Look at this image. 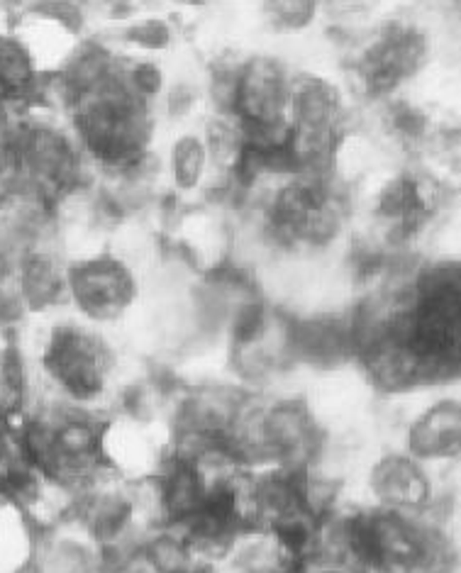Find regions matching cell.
Here are the masks:
<instances>
[{
    "mask_svg": "<svg viewBox=\"0 0 461 573\" xmlns=\"http://www.w3.org/2000/svg\"><path fill=\"white\" fill-rule=\"evenodd\" d=\"M185 573H195V571H185Z\"/></svg>",
    "mask_w": 461,
    "mask_h": 573,
    "instance_id": "8",
    "label": "cell"
},
{
    "mask_svg": "<svg viewBox=\"0 0 461 573\" xmlns=\"http://www.w3.org/2000/svg\"><path fill=\"white\" fill-rule=\"evenodd\" d=\"M264 10L278 29H300L315 18L317 0H264Z\"/></svg>",
    "mask_w": 461,
    "mask_h": 573,
    "instance_id": "7",
    "label": "cell"
},
{
    "mask_svg": "<svg viewBox=\"0 0 461 573\" xmlns=\"http://www.w3.org/2000/svg\"><path fill=\"white\" fill-rule=\"evenodd\" d=\"M167 168L171 184L178 191L193 193L195 188H201L210 171V159H208L203 135L185 132L181 137H176L169 147Z\"/></svg>",
    "mask_w": 461,
    "mask_h": 573,
    "instance_id": "6",
    "label": "cell"
},
{
    "mask_svg": "<svg viewBox=\"0 0 461 573\" xmlns=\"http://www.w3.org/2000/svg\"><path fill=\"white\" fill-rule=\"evenodd\" d=\"M407 446L416 462L454 459L461 446V413L457 400H444L410 427Z\"/></svg>",
    "mask_w": 461,
    "mask_h": 573,
    "instance_id": "4",
    "label": "cell"
},
{
    "mask_svg": "<svg viewBox=\"0 0 461 573\" xmlns=\"http://www.w3.org/2000/svg\"><path fill=\"white\" fill-rule=\"evenodd\" d=\"M135 276L111 254L66 266V296L91 323H112L135 300Z\"/></svg>",
    "mask_w": 461,
    "mask_h": 573,
    "instance_id": "2",
    "label": "cell"
},
{
    "mask_svg": "<svg viewBox=\"0 0 461 573\" xmlns=\"http://www.w3.org/2000/svg\"><path fill=\"white\" fill-rule=\"evenodd\" d=\"M374 488L386 510L410 512L427 498V479L413 456H388L374 473Z\"/></svg>",
    "mask_w": 461,
    "mask_h": 573,
    "instance_id": "5",
    "label": "cell"
},
{
    "mask_svg": "<svg viewBox=\"0 0 461 573\" xmlns=\"http://www.w3.org/2000/svg\"><path fill=\"white\" fill-rule=\"evenodd\" d=\"M427 59V39L410 25H388L364 45L359 78L374 95H388L410 81Z\"/></svg>",
    "mask_w": 461,
    "mask_h": 573,
    "instance_id": "3",
    "label": "cell"
},
{
    "mask_svg": "<svg viewBox=\"0 0 461 573\" xmlns=\"http://www.w3.org/2000/svg\"><path fill=\"white\" fill-rule=\"evenodd\" d=\"M42 371L71 403H91L105 393L112 373V352L101 334L76 323L54 324L39 352Z\"/></svg>",
    "mask_w": 461,
    "mask_h": 573,
    "instance_id": "1",
    "label": "cell"
}]
</instances>
